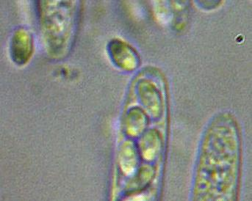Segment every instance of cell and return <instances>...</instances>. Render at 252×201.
<instances>
[{
  "mask_svg": "<svg viewBox=\"0 0 252 201\" xmlns=\"http://www.w3.org/2000/svg\"><path fill=\"white\" fill-rule=\"evenodd\" d=\"M13 55L14 59L22 63L29 59L32 52V41L27 32H21L13 40Z\"/></svg>",
  "mask_w": 252,
  "mask_h": 201,
  "instance_id": "cell-1",
  "label": "cell"
}]
</instances>
